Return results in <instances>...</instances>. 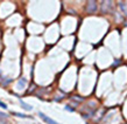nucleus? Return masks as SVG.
Here are the masks:
<instances>
[{
    "label": "nucleus",
    "mask_w": 127,
    "mask_h": 124,
    "mask_svg": "<svg viewBox=\"0 0 127 124\" xmlns=\"http://www.w3.org/2000/svg\"><path fill=\"white\" fill-rule=\"evenodd\" d=\"M20 103H21V106H22V108H23V109H26V110L29 111V110H32V109H33L31 105H28V104H27V103H25L23 101H22V100H20Z\"/></svg>",
    "instance_id": "4"
},
{
    "label": "nucleus",
    "mask_w": 127,
    "mask_h": 124,
    "mask_svg": "<svg viewBox=\"0 0 127 124\" xmlns=\"http://www.w3.org/2000/svg\"><path fill=\"white\" fill-rule=\"evenodd\" d=\"M6 118H7V115L0 111V123H1V124H6V121H5Z\"/></svg>",
    "instance_id": "3"
},
{
    "label": "nucleus",
    "mask_w": 127,
    "mask_h": 124,
    "mask_svg": "<svg viewBox=\"0 0 127 124\" xmlns=\"http://www.w3.org/2000/svg\"><path fill=\"white\" fill-rule=\"evenodd\" d=\"M39 116L44 121V122H46V123H48V124H58L57 122H55L54 120H51L50 117H48L47 115H44L43 112H39Z\"/></svg>",
    "instance_id": "1"
},
{
    "label": "nucleus",
    "mask_w": 127,
    "mask_h": 124,
    "mask_svg": "<svg viewBox=\"0 0 127 124\" xmlns=\"http://www.w3.org/2000/svg\"><path fill=\"white\" fill-rule=\"evenodd\" d=\"M65 109H66V110H69V111H74V109H72V108H70V106H65Z\"/></svg>",
    "instance_id": "7"
},
{
    "label": "nucleus",
    "mask_w": 127,
    "mask_h": 124,
    "mask_svg": "<svg viewBox=\"0 0 127 124\" xmlns=\"http://www.w3.org/2000/svg\"><path fill=\"white\" fill-rule=\"evenodd\" d=\"M86 9H88V12H90V13L96 12V9H97V2H96V1H89L88 6H86Z\"/></svg>",
    "instance_id": "2"
},
{
    "label": "nucleus",
    "mask_w": 127,
    "mask_h": 124,
    "mask_svg": "<svg viewBox=\"0 0 127 124\" xmlns=\"http://www.w3.org/2000/svg\"><path fill=\"white\" fill-rule=\"evenodd\" d=\"M0 106H1V108H4V109H7V105H6L4 102H1V101H0Z\"/></svg>",
    "instance_id": "6"
},
{
    "label": "nucleus",
    "mask_w": 127,
    "mask_h": 124,
    "mask_svg": "<svg viewBox=\"0 0 127 124\" xmlns=\"http://www.w3.org/2000/svg\"><path fill=\"white\" fill-rule=\"evenodd\" d=\"M12 115L18 116V117H22V118H28V117H29V116L23 115V114H20V112H12Z\"/></svg>",
    "instance_id": "5"
}]
</instances>
